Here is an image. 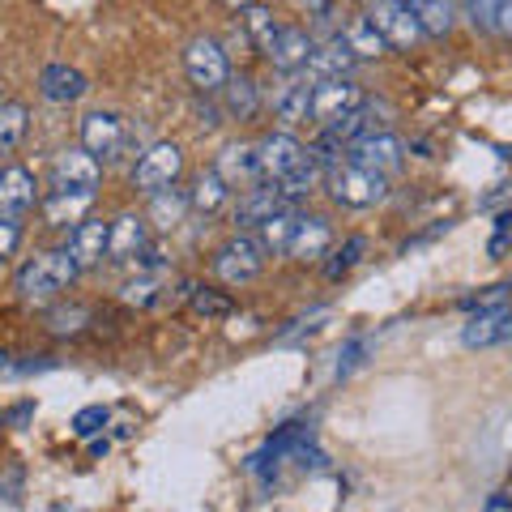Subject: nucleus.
<instances>
[{
    "label": "nucleus",
    "mask_w": 512,
    "mask_h": 512,
    "mask_svg": "<svg viewBox=\"0 0 512 512\" xmlns=\"http://www.w3.org/2000/svg\"><path fill=\"white\" fill-rule=\"evenodd\" d=\"M35 512H82V508H69V504H43V508H35Z\"/></svg>",
    "instance_id": "42"
},
{
    "label": "nucleus",
    "mask_w": 512,
    "mask_h": 512,
    "mask_svg": "<svg viewBox=\"0 0 512 512\" xmlns=\"http://www.w3.org/2000/svg\"><path fill=\"white\" fill-rule=\"evenodd\" d=\"M312 47H316V39L303 26H282L274 47L265 52V60L274 64V69H282V73H303V64H308Z\"/></svg>",
    "instance_id": "17"
},
{
    "label": "nucleus",
    "mask_w": 512,
    "mask_h": 512,
    "mask_svg": "<svg viewBox=\"0 0 512 512\" xmlns=\"http://www.w3.org/2000/svg\"><path fill=\"white\" fill-rule=\"evenodd\" d=\"M128 120L120 111H90L82 120V150L94 154L99 163H116V158L128 150Z\"/></svg>",
    "instance_id": "7"
},
{
    "label": "nucleus",
    "mask_w": 512,
    "mask_h": 512,
    "mask_svg": "<svg viewBox=\"0 0 512 512\" xmlns=\"http://www.w3.org/2000/svg\"><path fill=\"white\" fill-rule=\"evenodd\" d=\"M333 248V227H329V218H320V214H299L295 218V231H291V244H286V256L299 265H316V261H325Z\"/></svg>",
    "instance_id": "12"
},
{
    "label": "nucleus",
    "mask_w": 512,
    "mask_h": 512,
    "mask_svg": "<svg viewBox=\"0 0 512 512\" xmlns=\"http://www.w3.org/2000/svg\"><path fill=\"white\" fill-rule=\"evenodd\" d=\"M512 338V312L508 308H495V312H474L466 325H461V342L470 350H487V346H500Z\"/></svg>",
    "instance_id": "19"
},
{
    "label": "nucleus",
    "mask_w": 512,
    "mask_h": 512,
    "mask_svg": "<svg viewBox=\"0 0 512 512\" xmlns=\"http://www.w3.org/2000/svg\"><path fill=\"white\" fill-rule=\"evenodd\" d=\"M466 9L474 13V22L491 26V9H495V0H466Z\"/></svg>",
    "instance_id": "40"
},
{
    "label": "nucleus",
    "mask_w": 512,
    "mask_h": 512,
    "mask_svg": "<svg viewBox=\"0 0 512 512\" xmlns=\"http://www.w3.org/2000/svg\"><path fill=\"white\" fill-rule=\"evenodd\" d=\"M363 252H367V239H363V235H350L342 248H333V252H329V261H325V278H329V282L346 278L350 269H355V265L363 261Z\"/></svg>",
    "instance_id": "33"
},
{
    "label": "nucleus",
    "mask_w": 512,
    "mask_h": 512,
    "mask_svg": "<svg viewBox=\"0 0 512 512\" xmlns=\"http://www.w3.org/2000/svg\"><path fill=\"white\" fill-rule=\"evenodd\" d=\"M69 256L77 261V269H94L107 261V222L103 218H86L77 222V227L69 231Z\"/></svg>",
    "instance_id": "18"
},
{
    "label": "nucleus",
    "mask_w": 512,
    "mask_h": 512,
    "mask_svg": "<svg viewBox=\"0 0 512 512\" xmlns=\"http://www.w3.org/2000/svg\"><path fill=\"white\" fill-rule=\"evenodd\" d=\"M338 39L346 43V52L355 56V60H372V56H384V39H380V30L367 22V13L363 18H350L342 30H338Z\"/></svg>",
    "instance_id": "24"
},
{
    "label": "nucleus",
    "mask_w": 512,
    "mask_h": 512,
    "mask_svg": "<svg viewBox=\"0 0 512 512\" xmlns=\"http://www.w3.org/2000/svg\"><path fill=\"white\" fill-rule=\"evenodd\" d=\"M150 248V227H146V214H116L107 222V261H137L141 252Z\"/></svg>",
    "instance_id": "11"
},
{
    "label": "nucleus",
    "mask_w": 512,
    "mask_h": 512,
    "mask_svg": "<svg viewBox=\"0 0 512 512\" xmlns=\"http://www.w3.org/2000/svg\"><path fill=\"white\" fill-rule=\"evenodd\" d=\"M180 171H184V150L175 146V141H154V146L137 158L133 188L154 197V192H163V188H171L175 180H180Z\"/></svg>",
    "instance_id": "6"
},
{
    "label": "nucleus",
    "mask_w": 512,
    "mask_h": 512,
    "mask_svg": "<svg viewBox=\"0 0 512 512\" xmlns=\"http://www.w3.org/2000/svg\"><path fill=\"white\" fill-rule=\"evenodd\" d=\"M99 180H103V163L94 154H86L82 146L56 154L52 175H47L52 192H99Z\"/></svg>",
    "instance_id": "9"
},
{
    "label": "nucleus",
    "mask_w": 512,
    "mask_h": 512,
    "mask_svg": "<svg viewBox=\"0 0 512 512\" xmlns=\"http://www.w3.org/2000/svg\"><path fill=\"white\" fill-rule=\"evenodd\" d=\"M491 30H500V35L512 39V0H495V9H491Z\"/></svg>",
    "instance_id": "39"
},
{
    "label": "nucleus",
    "mask_w": 512,
    "mask_h": 512,
    "mask_svg": "<svg viewBox=\"0 0 512 512\" xmlns=\"http://www.w3.org/2000/svg\"><path fill=\"white\" fill-rule=\"evenodd\" d=\"M346 163L367 167L376 175H397L406 163V146H402V137H393V133H363L359 141L346 146Z\"/></svg>",
    "instance_id": "8"
},
{
    "label": "nucleus",
    "mask_w": 512,
    "mask_h": 512,
    "mask_svg": "<svg viewBox=\"0 0 512 512\" xmlns=\"http://www.w3.org/2000/svg\"><path fill=\"white\" fill-rule=\"evenodd\" d=\"M265 261H269V252L261 248V239H256L252 231H235L214 256V274L227 286H248V282L261 278Z\"/></svg>",
    "instance_id": "3"
},
{
    "label": "nucleus",
    "mask_w": 512,
    "mask_h": 512,
    "mask_svg": "<svg viewBox=\"0 0 512 512\" xmlns=\"http://www.w3.org/2000/svg\"><path fill=\"white\" fill-rule=\"evenodd\" d=\"M308 103H312V86L308 82H291L274 94V116L282 124H303L308 120Z\"/></svg>",
    "instance_id": "27"
},
{
    "label": "nucleus",
    "mask_w": 512,
    "mask_h": 512,
    "mask_svg": "<svg viewBox=\"0 0 512 512\" xmlns=\"http://www.w3.org/2000/svg\"><path fill=\"white\" fill-rule=\"evenodd\" d=\"M372 346H376L372 338H350V342L342 346V355H338V372H333V376L346 380L350 372H355V367H363V355H367Z\"/></svg>",
    "instance_id": "37"
},
{
    "label": "nucleus",
    "mask_w": 512,
    "mask_h": 512,
    "mask_svg": "<svg viewBox=\"0 0 512 512\" xmlns=\"http://www.w3.org/2000/svg\"><path fill=\"white\" fill-rule=\"evenodd\" d=\"M184 214H188V192L184 188H163V192H154L150 197V218H154V227H163V231H171V227H180L184 222Z\"/></svg>",
    "instance_id": "26"
},
{
    "label": "nucleus",
    "mask_w": 512,
    "mask_h": 512,
    "mask_svg": "<svg viewBox=\"0 0 512 512\" xmlns=\"http://www.w3.org/2000/svg\"><path fill=\"white\" fill-rule=\"evenodd\" d=\"M30 414H35V402H22V406H13V410L5 414V423H26Z\"/></svg>",
    "instance_id": "41"
},
{
    "label": "nucleus",
    "mask_w": 512,
    "mask_h": 512,
    "mask_svg": "<svg viewBox=\"0 0 512 512\" xmlns=\"http://www.w3.org/2000/svg\"><path fill=\"white\" fill-rule=\"evenodd\" d=\"M90 205H94V192H47V201H43V218H47V227H77V222H86L90 214Z\"/></svg>",
    "instance_id": "21"
},
{
    "label": "nucleus",
    "mask_w": 512,
    "mask_h": 512,
    "mask_svg": "<svg viewBox=\"0 0 512 512\" xmlns=\"http://www.w3.org/2000/svg\"><path fill=\"white\" fill-rule=\"evenodd\" d=\"M367 22L380 30L384 47H397V52H414V47L427 39L419 18L410 13L406 0H372V9H367Z\"/></svg>",
    "instance_id": "5"
},
{
    "label": "nucleus",
    "mask_w": 512,
    "mask_h": 512,
    "mask_svg": "<svg viewBox=\"0 0 512 512\" xmlns=\"http://www.w3.org/2000/svg\"><path fill=\"white\" fill-rule=\"evenodd\" d=\"M26 124H30L26 103H5V107H0V158H9L13 150L22 146Z\"/></svg>",
    "instance_id": "28"
},
{
    "label": "nucleus",
    "mask_w": 512,
    "mask_h": 512,
    "mask_svg": "<svg viewBox=\"0 0 512 512\" xmlns=\"http://www.w3.org/2000/svg\"><path fill=\"white\" fill-rule=\"evenodd\" d=\"M214 171L222 175V184L227 188H256L261 184V167H256V146H239V141H231V146H222L218 158H214Z\"/></svg>",
    "instance_id": "16"
},
{
    "label": "nucleus",
    "mask_w": 512,
    "mask_h": 512,
    "mask_svg": "<svg viewBox=\"0 0 512 512\" xmlns=\"http://www.w3.org/2000/svg\"><path fill=\"white\" fill-rule=\"evenodd\" d=\"M427 39H444L457 22V0H406Z\"/></svg>",
    "instance_id": "23"
},
{
    "label": "nucleus",
    "mask_w": 512,
    "mask_h": 512,
    "mask_svg": "<svg viewBox=\"0 0 512 512\" xmlns=\"http://www.w3.org/2000/svg\"><path fill=\"white\" fill-rule=\"evenodd\" d=\"M39 94L47 103H77L90 94V82L82 69H73V64H47L39 73Z\"/></svg>",
    "instance_id": "20"
},
{
    "label": "nucleus",
    "mask_w": 512,
    "mask_h": 512,
    "mask_svg": "<svg viewBox=\"0 0 512 512\" xmlns=\"http://www.w3.org/2000/svg\"><path fill=\"white\" fill-rule=\"evenodd\" d=\"M222 94H227V111L235 120H252L256 116V82L248 73H231L227 86H222Z\"/></svg>",
    "instance_id": "29"
},
{
    "label": "nucleus",
    "mask_w": 512,
    "mask_h": 512,
    "mask_svg": "<svg viewBox=\"0 0 512 512\" xmlns=\"http://www.w3.org/2000/svg\"><path fill=\"white\" fill-rule=\"evenodd\" d=\"M350 69H355V56L346 52V43L333 35V39H320L312 47L308 64H303V82L316 86V82H338V77H350Z\"/></svg>",
    "instance_id": "13"
},
{
    "label": "nucleus",
    "mask_w": 512,
    "mask_h": 512,
    "mask_svg": "<svg viewBox=\"0 0 512 512\" xmlns=\"http://www.w3.org/2000/svg\"><path fill=\"white\" fill-rule=\"evenodd\" d=\"M239 22H244V39L256 47V52H269V47H274V39H278V18L274 13H269L265 5H248V9H239Z\"/></svg>",
    "instance_id": "25"
},
{
    "label": "nucleus",
    "mask_w": 512,
    "mask_h": 512,
    "mask_svg": "<svg viewBox=\"0 0 512 512\" xmlns=\"http://www.w3.org/2000/svg\"><path fill=\"white\" fill-rule=\"evenodd\" d=\"M227 5H231V9L239 13V9H248V5H256V0H227Z\"/></svg>",
    "instance_id": "43"
},
{
    "label": "nucleus",
    "mask_w": 512,
    "mask_h": 512,
    "mask_svg": "<svg viewBox=\"0 0 512 512\" xmlns=\"http://www.w3.org/2000/svg\"><path fill=\"white\" fill-rule=\"evenodd\" d=\"M167 286V269H141V274L124 286V303H133V308H150V303L163 295Z\"/></svg>",
    "instance_id": "31"
},
{
    "label": "nucleus",
    "mask_w": 512,
    "mask_h": 512,
    "mask_svg": "<svg viewBox=\"0 0 512 512\" xmlns=\"http://www.w3.org/2000/svg\"><path fill=\"white\" fill-rule=\"evenodd\" d=\"M295 210H282V214H274L269 222H261L252 235L261 239V248L265 252H274V256H286V244H291V231H295Z\"/></svg>",
    "instance_id": "30"
},
{
    "label": "nucleus",
    "mask_w": 512,
    "mask_h": 512,
    "mask_svg": "<svg viewBox=\"0 0 512 512\" xmlns=\"http://www.w3.org/2000/svg\"><path fill=\"white\" fill-rule=\"evenodd\" d=\"M363 107V90L350 82V77H338V82H316L312 86V103H308V120H316L320 128L350 116V111Z\"/></svg>",
    "instance_id": "10"
},
{
    "label": "nucleus",
    "mask_w": 512,
    "mask_h": 512,
    "mask_svg": "<svg viewBox=\"0 0 512 512\" xmlns=\"http://www.w3.org/2000/svg\"><path fill=\"white\" fill-rule=\"evenodd\" d=\"M77 274H82V269H77L69 248H47L39 256H30V261L18 269L13 291H18L22 303H52L60 291H69Z\"/></svg>",
    "instance_id": "1"
},
{
    "label": "nucleus",
    "mask_w": 512,
    "mask_h": 512,
    "mask_svg": "<svg viewBox=\"0 0 512 512\" xmlns=\"http://www.w3.org/2000/svg\"><path fill=\"white\" fill-rule=\"evenodd\" d=\"M90 308L86 303H60V308L47 312V329L56 333V338H73V333H82L90 325Z\"/></svg>",
    "instance_id": "32"
},
{
    "label": "nucleus",
    "mask_w": 512,
    "mask_h": 512,
    "mask_svg": "<svg viewBox=\"0 0 512 512\" xmlns=\"http://www.w3.org/2000/svg\"><path fill=\"white\" fill-rule=\"evenodd\" d=\"M188 308L197 312V316H205V320H222V316H231V312H235V303H231V295L210 291V286H192Z\"/></svg>",
    "instance_id": "34"
},
{
    "label": "nucleus",
    "mask_w": 512,
    "mask_h": 512,
    "mask_svg": "<svg viewBox=\"0 0 512 512\" xmlns=\"http://www.w3.org/2000/svg\"><path fill=\"white\" fill-rule=\"evenodd\" d=\"M231 201V188L222 184V175L214 171V167H205L197 180H192V188H188V210H197V214H218L222 205Z\"/></svg>",
    "instance_id": "22"
},
{
    "label": "nucleus",
    "mask_w": 512,
    "mask_h": 512,
    "mask_svg": "<svg viewBox=\"0 0 512 512\" xmlns=\"http://www.w3.org/2000/svg\"><path fill=\"white\" fill-rule=\"evenodd\" d=\"M512 295V286H487V291H478V295H466L461 299V312H495V308H504Z\"/></svg>",
    "instance_id": "35"
},
{
    "label": "nucleus",
    "mask_w": 512,
    "mask_h": 512,
    "mask_svg": "<svg viewBox=\"0 0 512 512\" xmlns=\"http://www.w3.org/2000/svg\"><path fill=\"white\" fill-rule=\"evenodd\" d=\"M18 244H22V222L18 218H0V261L18 252Z\"/></svg>",
    "instance_id": "38"
},
{
    "label": "nucleus",
    "mask_w": 512,
    "mask_h": 512,
    "mask_svg": "<svg viewBox=\"0 0 512 512\" xmlns=\"http://www.w3.org/2000/svg\"><path fill=\"white\" fill-rule=\"evenodd\" d=\"M35 201H39L35 175H30L26 167H18V163L0 167V218H18V214H26Z\"/></svg>",
    "instance_id": "15"
},
{
    "label": "nucleus",
    "mask_w": 512,
    "mask_h": 512,
    "mask_svg": "<svg viewBox=\"0 0 512 512\" xmlns=\"http://www.w3.org/2000/svg\"><path fill=\"white\" fill-rule=\"evenodd\" d=\"M184 73L201 94H218L222 86H227V77H231V60H227V52H222L218 39L197 35V39H188V47H184Z\"/></svg>",
    "instance_id": "4"
},
{
    "label": "nucleus",
    "mask_w": 512,
    "mask_h": 512,
    "mask_svg": "<svg viewBox=\"0 0 512 512\" xmlns=\"http://www.w3.org/2000/svg\"><path fill=\"white\" fill-rule=\"evenodd\" d=\"M282 210H291V201H286L274 184L261 180L256 188H248L244 197H239V205H235V231H256L261 222H269Z\"/></svg>",
    "instance_id": "14"
},
{
    "label": "nucleus",
    "mask_w": 512,
    "mask_h": 512,
    "mask_svg": "<svg viewBox=\"0 0 512 512\" xmlns=\"http://www.w3.org/2000/svg\"><path fill=\"white\" fill-rule=\"evenodd\" d=\"M325 188L329 197L346 205V210H372L389 197V175H376L367 167H355V163H333L325 171Z\"/></svg>",
    "instance_id": "2"
},
{
    "label": "nucleus",
    "mask_w": 512,
    "mask_h": 512,
    "mask_svg": "<svg viewBox=\"0 0 512 512\" xmlns=\"http://www.w3.org/2000/svg\"><path fill=\"white\" fill-rule=\"evenodd\" d=\"M107 419H111L107 406H86V410H77V414H73V436H82V440L99 436V431L107 427Z\"/></svg>",
    "instance_id": "36"
}]
</instances>
